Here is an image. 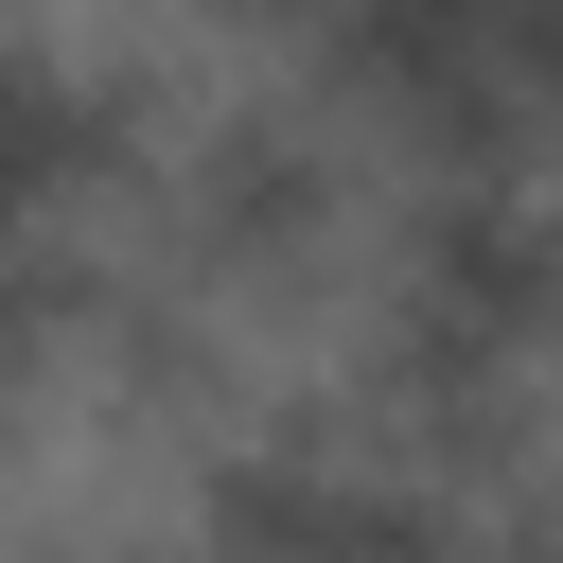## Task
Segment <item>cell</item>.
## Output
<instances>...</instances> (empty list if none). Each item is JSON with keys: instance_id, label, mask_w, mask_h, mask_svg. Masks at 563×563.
<instances>
[{"instance_id": "obj_1", "label": "cell", "mask_w": 563, "mask_h": 563, "mask_svg": "<svg viewBox=\"0 0 563 563\" xmlns=\"http://www.w3.org/2000/svg\"><path fill=\"white\" fill-rule=\"evenodd\" d=\"M141 229H158V282L211 299V317L317 299V282H352V246H369V141H352L317 88L176 106L158 158H141Z\"/></svg>"}]
</instances>
